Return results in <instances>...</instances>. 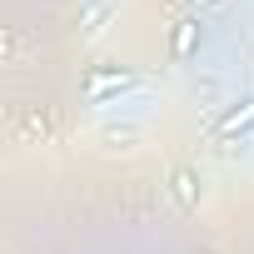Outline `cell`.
I'll use <instances>...</instances> for the list:
<instances>
[{"instance_id": "3957f363", "label": "cell", "mask_w": 254, "mask_h": 254, "mask_svg": "<svg viewBox=\"0 0 254 254\" xmlns=\"http://www.w3.org/2000/svg\"><path fill=\"white\" fill-rule=\"evenodd\" d=\"M194 45H199V20H180L175 25V40H170V55L175 60H190Z\"/></svg>"}, {"instance_id": "6da1fadb", "label": "cell", "mask_w": 254, "mask_h": 254, "mask_svg": "<svg viewBox=\"0 0 254 254\" xmlns=\"http://www.w3.org/2000/svg\"><path fill=\"white\" fill-rule=\"evenodd\" d=\"M145 80L135 75V70H90L85 75V100L90 105H115V95H125V90H140Z\"/></svg>"}, {"instance_id": "7a4b0ae2", "label": "cell", "mask_w": 254, "mask_h": 254, "mask_svg": "<svg viewBox=\"0 0 254 254\" xmlns=\"http://www.w3.org/2000/svg\"><path fill=\"white\" fill-rule=\"evenodd\" d=\"M244 130H254V95H244L239 105H229V110L214 120V140H234V135H244Z\"/></svg>"}, {"instance_id": "277c9868", "label": "cell", "mask_w": 254, "mask_h": 254, "mask_svg": "<svg viewBox=\"0 0 254 254\" xmlns=\"http://www.w3.org/2000/svg\"><path fill=\"white\" fill-rule=\"evenodd\" d=\"M175 194H180V204H194V170L175 175Z\"/></svg>"}, {"instance_id": "5b68a950", "label": "cell", "mask_w": 254, "mask_h": 254, "mask_svg": "<svg viewBox=\"0 0 254 254\" xmlns=\"http://www.w3.org/2000/svg\"><path fill=\"white\" fill-rule=\"evenodd\" d=\"M204 5H209V0H204Z\"/></svg>"}]
</instances>
